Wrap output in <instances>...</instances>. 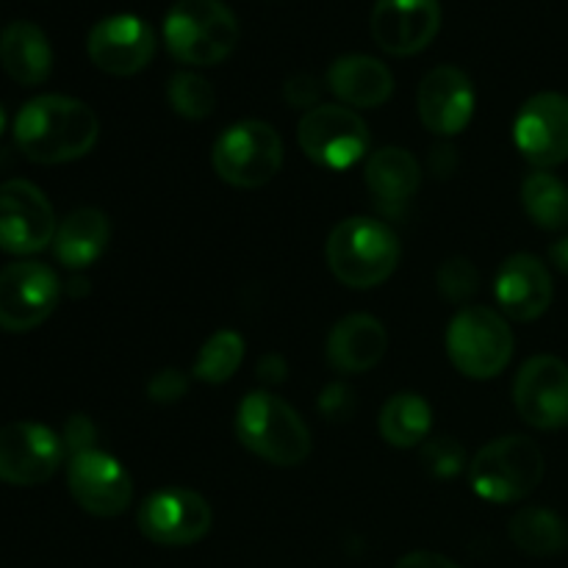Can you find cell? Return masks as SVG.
<instances>
[{"label": "cell", "mask_w": 568, "mask_h": 568, "mask_svg": "<svg viewBox=\"0 0 568 568\" xmlns=\"http://www.w3.org/2000/svg\"><path fill=\"white\" fill-rule=\"evenodd\" d=\"M100 122L87 103L64 94L28 100L14 120V142L33 164H67L94 148Z\"/></svg>", "instance_id": "6da1fadb"}, {"label": "cell", "mask_w": 568, "mask_h": 568, "mask_svg": "<svg viewBox=\"0 0 568 568\" xmlns=\"http://www.w3.org/2000/svg\"><path fill=\"white\" fill-rule=\"evenodd\" d=\"M399 264L397 233L372 216H353L333 227L327 239V266L349 288H375Z\"/></svg>", "instance_id": "7a4b0ae2"}, {"label": "cell", "mask_w": 568, "mask_h": 568, "mask_svg": "<svg viewBox=\"0 0 568 568\" xmlns=\"http://www.w3.org/2000/svg\"><path fill=\"white\" fill-rule=\"evenodd\" d=\"M164 42L181 64H220L236 50L239 20L222 0H178L164 20Z\"/></svg>", "instance_id": "3957f363"}, {"label": "cell", "mask_w": 568, "mask_h": 568, "mask_svg": "<svg viewBox=\"0 0 568 568\" xmlns=\"http://www.w3.org/2000/svg\"><path fill=\"white\" fill-rule=\"evenodd\" d=\"M239 442L275 466H300L311 453V433L292 405L270 392H253L236 410Z\"/></svg>", "instance_id": "277c9868"}, {"label": "cell", "mask_w": 568, "mask_h": 568, "mask_svg": "<svg viewBox=\"0 0 568 568\" xmlns=\"http://www.w3.org/2000/svg\"><path fill=\"white\" fill-rule=\"evenodd\" d=\"M544 477V455L527 436H505L486 444L469 464L477 497L508 505L530 497Z\"/></svg>", "instance_id": "5b68a950"}, {"label": "cell", "mask_w": 568, "mask_h": 568, "mask_svg": "<svg viewBox=\"0 0 568 568\" xmlns=\"http://www.w3.org/2000/svg\"><path fill=\"white\" fill-rule=\"evenodd\" d=\"M447 353L460 375L471 381H491L514 355V333L505 316L494 308L471 305L455 314L447 327Z\"/></svg>", "instance_id": "8992f818"}, {"label": "cell", "mask_w": 568, "mask_h": 568, "mask_svg": "<svg viewBox=\"0 0 568 568\" xmlns=\"http://www.w3.org/2000/svg\"><path fill=\"white\" fill-rule=\"evenodd\" d=\"M216 175L239 189L266 186L283 166V142L266 122L244 120L225 128L214 142Z\"/></svg>", "instance_id": "52a82bcc"}, {"label": "cell", "mask_w": 568, "mask_h": 568, "mask_svg": "<svg viewBox=\"0 0 568 568\" xmlns=\"http://www.w3.org/2000/svg\"><path fill=\"white\" fill-rule=\"evenodd\" d=\"M297 139L303 153L325 170H347L369 150V128L344 105H314L305 111Z\"/></svg>", "instance_id": "ba28073f"}, {"label": "cell", "mask_w": 568, "mask_h": 568, "mask_svg": "<svg viewBox=\"0 0 568 568\" xmlns=\"http://www.w3.org/2000/svg\"><path fill=\"white\" fill-rule=\"evenodd\" d=\"M61 283L48 264L17 261L0 270V327L28 333L55 311Z\"/></svg>", "instance_id": "9c48e42d"}, {"label": "cell", "mask_w": 568, "mask_h": 568, "mask_svg": "<svg viewBox=\"0 0 568 568\" xmlns=\"http://www.w3.org/2000/svg\"><path fill=\"white\" fill-rule=\"evenodd\" d=\"M55 214L42 189L11 178L0 183V250L11 255H31L55 239Z\"/></svg>", "instance_id": "30bf717a"}, {"label": "cell", "mask_w": 568, "mask_h": 568, "mask_svg": "<svg viewBox=\"0 0 568 568\" xmlns=\"http://www.w3.org/2000/svg\"><path fill=\"white\" fill-rule=\"evenodd\" d=\"M139 530L148 541L161 547H189L211 530L209 503L189 488H161L150 494L139 508Z\"/></svg>", "instance_id": "8fae6325"}, {"label": "cell", "mask_w": 568, "mask_h": 568, "mask_svg": "<svg viewBox=\"0 0 568 568\" xmlns=\"http://www.w3.org/2000/svg\"><path fill=\"white\" fill-rule=\"evenodd\" d=\"M64 444L37 422L0 427V480L9 486H42L59 471Z\"/></svg>", "instance_id": "7c38bea8"}, {"label": "cell", "mask_w": 568, "mask_h": 568, "mask_svg": "<svg viewBox=\"0 0 568 568\" xmlns=\"http://www.w3.org/2000/svg\"><path fill=\"white\" fill-rule=\"evenodd\" d=\"M67 486H70L72 499L87 514L100 516V519L125 514L133 497V480L125 466L100 449H89L70 458Z\"/></svg>", "instance_id": "4fadbf2b"}, {"label": "cell", "mask_w": 568, "mask_h": 568, "mask_svg": "<svg viewBox=\"0 0 568 568\" xmlns=\"http://www.w3.org/2000/svg\"><path fill=\"white\" fill-rule=\"evenodd\" d=\"M514 403L521 419L538 430L568 425V366L555 355H536L519 369Z\"/></svg>", "instance_id": "5bb4252c"}, {"label": "cell", "mask_w": 568, "mask_h": 568, "mask_svg": "<svg viewBox=\"0 0 568 568\" xmlns=\"http://www.w3.org/2000/svg\"><path fill=\"white\" fill-rule=\"evenodd\" d=\"M519 153L538 170L568 161V98L541 92L521 105L514 125Z\"/></svg>", "instance_id": "9a60e30c"}, {"label": "cell", "mask_w": 568, "mask_h": 568, "mask_svg": "<svg viewBox=\"0 0 568 568\" xmlns=\"http://www.w3.org/2000/svg\"><path fill=\"white\" fill-rule=\"evenodd\" d=\"M89 59L109 75H136L155 55V33L142 17L114 14L100 20L87 39Z\"/></svg>", "instance_id": "2e32d148"}, {"label": "cell", "mask_w": 568, "mask_h": 568, "mask_svg": "<svg viewBox=\"0 0 568 568\" xmlns=\"http://www.w3.org/2000/svg\"><path fill=\"white\" fill-rule=\"evenodd\" d=\"M438 28V0H377L372 9V37L392 55L419 53L436 39Z\"/></svg>", "instance_id": "e0dca14e"}, {"label": "cell", "mask_w": 568, "mask_h": 568, "mask_svg": "<svg viewBox=\"0 0 568 568\" xmlns=\"http://www.w3.org/2000/svg\"><path fill=\"white\" fill-rule=\"evenodd\" d=\"M419 116L425 128L436 136H455L464 131L475 114V87L469 75L458 67H436L419 83Z\"/></svg>", "instance_id": "ac0fdd59"}, {"label": "cell", "mask_w": 568, "mask_h": 568, "mask_svg": "<svg viewBox=\"0 0 568 568\" xmlns=\"http://www.w3.org/2000/svg\"><path fill=\"white\" fill-rule=\"evenodd\" d=\"M494 292L505 316L516 322H532L547 314L552 303V275L536 255L516 253L499 266Z\"/></svg>", "instance_id": "d6986e66"}, {"label": "cell", "mask_w": 568, "mask_h": 568, "mask_svg": "<svg viewBox=\"0 0 568 568\" xmlns=\"http://www.w3.org/2000/svg\"><path fill=\"white\" fill-rule=\"evenodd\" d=\"M366 189L386 216H399L422 186L419 161L405 148H381L366 161Z\"/></svg>", "instance_id": "ffe728a7"}, {"label": "cell", "mask_w": 568, "mask_h": 568, "mask_svg": "<svg viewBox=\"0 0 568 568\" xmlns=\"http://www.w3.org/2000/svg\"><path fill=\"white\" fill-rule=\"evenodd\" d=\"M386 327L369 314H353L336 322L327 336V361L342 375H364L386 355Z\"/></svg>", "instance_id": "44dd1931"}, {"label": "cell", "mask_w": 568, "mask_h": 568, "mask_svg": "<svg viewBox=\"0 0 568 568\" xmlns=\"http://www.w3.org/2000/svg\"><path fill=\"white\" fill-rule=\"evenodd\" d=\"M327 87L347 105L375 109L392 98L394 78L392 70L372 55H342L327 70Z\"/></svg>", "instance_id": "7402d4cb"}, {"label": "cell", "mask_w": 568, "mask_h": 568, "mask_svg": "<svg viewBox=\"0 0 568 568\" xmlns=\"http://www.w3.org/2000/svg\"><path fill=\"white\" fill-rule=\"evenodd\" d=\"M0 64L11 81L22 87H39L53 70V50L39 26L17 20L0 33Z\"/></svg>", "instance_id": "603a6c76"}, {"label": "cell", "mask_w": 568, "mask_h": 568, "mask_svg": "<svg viewBox=\"0 0 568 568\" xmlns=\"http://www.w3.org/2000/svg\"><path fill=\"white\" fill-rule=\"evenodd\" d=\"M111 239L109 216L98 209H78L59 225L53 253L67 270H87L105 253Z\"/></svg>", "instance_id": "cb8c5ba5"}, {"label": "cell", "mask_w": 568, "mask_h": 568, "mask_svg": "<svg viewBox=\"0 0 568 568\" xmlns=\"http://www.w3.org/2000/svg\"><path fill=\"white\" fill-rule=\"evenodd\" d=\"M433 427V410L422 394H394L381 410V433L392 447L410 449L427 442Z\"/></svg>", "instance_id": "d4e9b609"}, {"label": "cell", "mask_w": 568, "mask_h": 568, "mask_svg": "<svg viewBox=\"0 0 568 568\" xmlns=\"http://www.w3.org/2000/svg\"><path fill=\"white\" fill-rule=\"evenodd\" d=\"M510 541L532 558L560 555L568 547V525L547 508H525L510 519Z\"/></svg>", "instance_id": "484cf974"}, {"label": "cell", "mask_w": 568, "mask_h": 568, "mask_svg": "<svg viewBox=\"0 0 568 568\" xmlns=\"http://www.w3.org/2000/svg\"><path fill=\"white\" fill-rule=\"evenodd\" d=\"M521 205L527 216L544 231L568 227V186L558 175L538 170L521 183Z\"/></svg>", "instance_id": "4316f807"}, {"label": "cell", "mask_w": 568, "mask_h": 568, "mask_svg": "<svg viewBox=\"0 0 568 568\" xmlns=\"http://www.w3.org/2000/svg\"><path fill=\"white\" fill-rule=\"evenodd\" d=\"M244 358V338L236 331H220L203 344L197 361H194V375L203 383H225L236 375Z\"/></svg>", "instance_id": "83f0119b"}, {"label": "cell", "mask_w": 568, "mask_h": 568, "mask_svg": "<svg viewBox=\"0 0 568 568\" xmlns=\"http://www.w3.org/2000/svg\"><path fill=\"white\" fill-rule=\"evenodd\" d=\"M166 100L172 111L186 120H205L216 105V92L197 72H178L166 83Z\"/></svg>", "instance_id": "f1b7e54d"}, {"label": "cell", "mask_w": 568, "mask_h": 568, "mask_svg": "<svg viewBox=\"0 0 568 568\" xmlns=\"http://www.w3.org/2000/svg\"><path fill=\"white\" fill-rule=\"evenodd\" d=\"M419 455L422 466H425L433 477H442V480L460 475L466 466V449L460 447L453 436L430 438V442L422 444Z\"/></svg>", "instance_id": "f546056e"}, {"label": "cell", "mask_w": 568, "mask_h": 568, "mask_svg": "<svg viewBox=\"0 0 568 568\" xmlns=\"http://www.w3.org/2000/svg\"><path fill=\"white\" fill-rule=\"evenodd\" d=\"M477 288H480V275H477V266L469 258H449L438 270V292L449 303H469Z\"/></svg>", "instance_id": "4dcf8cb0"}, {"label": "cell", "mask_w": 568, "mask_h": 568, "mask_svg": "<svg viewBox=\"0 0 568 568\" xmlns=\"http://www.w3.org/2000/svg\"><path fill=\"white\" fill-rule=\"evenodd\" d=\"M186 392H189V377L183 375L181 369H161L155 372L148 383V397L161 405L178 403V399L186 397Z\"/></svg>", "instance_id": "1f68e13d"}, {"label": "cell", "mask_w": 568, "mask_h": 568, "mask_svg": "<svg viewBox=\"0 0 568 568\" xmlns=\"http://www.w3.org/2000/svg\"><path fill=\"white\" fill-rule=\"evenodd\" d=\"M94 442H98V430H94L89 416L78 414L67 419L64 433H61V444H64V453H70V458L94 449Z\"/></svg>", "instance_id": "d6a6232c"}, {"label": "cell", "mask_w": 568, "mask_h": 568, "mask_svg": "<svg viewBox=\"0 0 568 568\" xmlns=\"http://www.w3.org/2000/svg\"><path fill=\"white\" fill-rule=\"evenodd\" d=\"M355 410V397L344 383H331L320 394V414L331 422L349 419Z\"/></svg>", "instance_id": "836d02e7"}, {"label": "cell", "mask_w": 568, "mask_h": 568, "mask_svg": "<svg viewBox=\"0 0 568 568\" xmlns=\"http://www.w3.org/2000/svg\"><path fill=\"white\" fill-rule=\"evenodd\" d=\"M283 92H286L288 103L297 105V109L311 111V105L320 100L322 89H320V81H316L314 75H294L292 81L286 83V89H283Z\"/></svg>", "instance_id": "e575fe53"}, {"label": "cell", "mask_w": 568, "mask_h": 568, "mask_svg": "<svg viewBox=\"0 0 568 568\" xmlns=\"http://www.w3.org/2000/svg\"><path fill=\"white\" fill-rule=\"evenodd\" d=\"M394 568H460V566L436 552H410L405 555V558Z\"/></svg>", "instance_id": "d590c367"}, {"label": "cell", "mask_w": 568, "mask_h": 568, "mask_svg": "<svg viewBox=\"0 0 568 568\" xmlns=\"http://www.w3.org/2000/svg\"><path fill=\"white\" fill-rule=\"evenodd\" d=\"M286 372H288L286 361H283L277 353H270L266 358H261V364H258L261 381H266V383H281L283 377H286Z\"/></svg>", "instance_id": "8d00e7d4"}, {"label": "cell", "mask_w": 568, "mask_h": 568, "mask_svg": "<svg viewBox=\"0 0 568 568\" xmlns=\"http://www.w3.org/2000/svg\"><path fill=\"white\" fill-rule=\"evenodd\" d=\"M549 258L558 266V272H564L568 277V236H564L560 242H555L552 247H549Z\"/></svg>", "instance_id": "74e56055"}, {"label": "cell", "mask_w": 568, "mask_h": 568, "mask_svg": "<svg viewBox=\"0 0 568 568\" xmlns=\"http://www.w3.org/2000/svg\"><path fill=\"white\" fill-rule=\"evenodd\" d=\"M6 131V111H3V105H0V133Z\"/></svg>", "instance_id": "f35d334b"}]
</instances>
